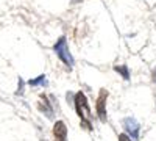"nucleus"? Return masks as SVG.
<instances>
[{"mask_svg":"<svg viewBox=\"0 0 156 141\" xmlns=\"http://www.w3.org/2000/svg\"><path fill=\"white\" fill-rule=\"evenodd\" d=\"M75 110H76V114L80 116L81 122L84 124V127L87 130H92V125H90V121L86 119V116H90V108L87 105V99L86 96L80 91L75 94Z\"/></svg>","mask_w":156,"mask_h":141,"instance_id":"1","label":"nucleus"},{"mask_svg":"<svg viewBox=\"0 0 156 141\" xmlns=\"http://www.w3.org/2000/svg\"><path fill=\"white\" fill-rule=\"evenodd\" d=\"M53 50L56 52V55L59 57V60H61L66 66H69V68L73 66V58H72V55H70V52H69L67 41H66V38H64V36H61L59 39H58V43L55 44Z\"/></svg>","mask_w":156,"mask_h":141,"instance_id":"2","label":"nucleus"},{"mask_svg":"<svg viewBox=\"0 0 156 141\" xmlns=\"http://www.w3.org/2000/svg\"><path fill=\"white\" fill-rule=\"evenodd\" d=\"M106 99H108V91L106 89H100V94L97 99V114L101 122H106Z\"/></svg>","mask_w":156,"mask_h":141,"instance_id":"3","label":"nucleus"},{"mask_svg":"<svg viewBox=\"0 0 156 141\" xmlns=\"http://www.w3.org/2000/svg\"><path fill=\"white\" fill-rule=\"evenodd\" d=\"M123 127H125V130H126V135L129 138H134L137 139L139 138V130H140V125L137 121H134L133 118H125L123 119Z\"/></svg>","mask_w":156,"mask_h":141,"instance_id":"4","label":"nucleus"},{"mask_svg":"<svg viewBox=\"0 0 156 141\" xmlns=\"http://www.w3.org/2000/svg\"><path fill=\"white\" fill-rule=\"evenodd\" d=\"M39 110H41L42 113H45V116L47 118H53V107L50 105V102L47 99V96H41V102H39Z\"/></svg>","mask_w":156,"mask_h":141,"instance_id":"5","label":"nucleus"},{"mask_svg":"<svg viewBox=\"0 0 156 141\" xmlns=\"http://www.w3.org/2000/svg\"><path fill=\"white\" fill-rule=\"evenodd\" d=\"M114 71H115V72H119L125 80L129 79V72H128V68H126V66H114Z\"/></svg>","mask_w":156,"mask_h":141,"instance_id":"6","label":"nucleus"},{"mask_svg":"<svg viewBox=\"0 0 156 141\" xmlns=\"http://www.w3.org/2000/svg\"><path fill=\"white\" fill-rule=\"evenodd\" d=\"M41 83H45V75H44V74L28 82V85H30V86H37V85H41Z\"/></svg>","mask_w":156,"mask_h":141,"instance_id":"7","label":"nucleus"},{"mask_svg":"<svg viewBox=\"0 0 156 141\" xmlns=\"http://www.w3.org/2000/svg\"><path fill=\"white\" fill-rule=\"evenodd\" d=\"M119 141H131V138H129L126 133H120L119 135Z\"/></svg>","mask_w":156,"mask_h":141,"instance_id":"8","label":"nucleus"},{"mask_svg":"<svg viewBox=\"0 0 156 141\" xmlns=\"http://www.w3.org/2000/svg\"><path fill=\"white\" fill-rule=\"evenodd\" d=\"M22 91H23V82H22V79H19V89H17V94H22Z\"/></svg>","mask_w":156,"mask_h":141,"instance_id":"9","label":"nucleus"},{"mask_svg":"<svg viewBox=\"0 0 156 141\" xmlns=\"http://www.w3.org/2000/svg\"><path fill=\"white\" fill-rule=\"evenodd\" d=\"M55 141H67V136H55Z\"/></svg>","mask_w":156,"mask_h":141,"instance_id":"10","label":"nucleus"},{"mask_svg":"<svg viewBox=\"0 0 156 141\" xmlns=\"http://www.w3.org/2000/svg\"><path fill=\"white\" fill-rule=\"evenodd\" d=\"M153 80H154V82H156V69H154V71H153Z\"/></svg>","mask_w":156,"mask_h":141,"instance_id":"11","label":"nucleus"},{"mask_svg":"<svg viewBox=\"0 0 156 141\" xmlns=\"http://www.w3.org/2000/svg\"><path fill=\"white\" fill-rule=\"evenodd\" d=\"M80 2H81V0H72L70 3H80Z\"/></svg>","mask_w":156,"mask_h":141,"instance_id":"12","label":"nucleus"}]
</instances>
